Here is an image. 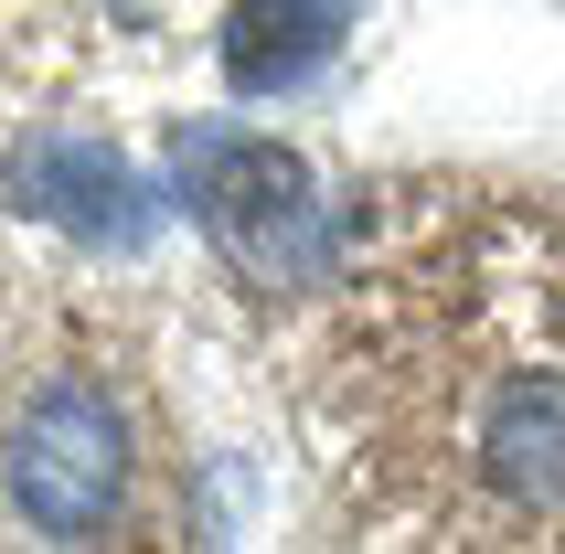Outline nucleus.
Returning a JSON list of instances; mask_svg holds the SVG:
<instances>
[{"instance_id": "nucleus-1", "label": "nucleus", "mask_w": 565, "mask_h": 554, "mask_svg": "<svg viewBox=\"0 0 565 554\" xmlns=\"http://www.w3.org/2000/svg\"><path fill=\"white\" fill-rule=\"evenodd\" d=\"M352 395L448 533H565V246L406 235L352 288Z\"/></svg>"}, {"instance_id": "nucleus-2", "label": "nucleus", "mask_w": 565, "mask_h": 554, "mask_svg": "<svg viewBox=\"0 0 565 554\" xmlns=\"http://www.w3.org/2000/svg\"><path fill=\"white\" fill-rule=\"evenodd\" d=\"M171 203L246 277H267V288H310L331 267V214H320V182L288 139H256V128H224V118H182L171 128Z\"/></svg>"}, {"instance_id": "nucleus-3", "label": "nucleus", "mask_w": 565, "mask_h": 554, "mask_svg": "<svg viewBox=\"0 0 565 554\" xmlns=\"http://www.w3.org/2000/svg\"><path fill=\"white\" fill-rule=\"evenodd\" d=\"M0 491L22 512L32 533H107L128 512V416L107 384L86 373H54V384H32L11 405V427H0Z\"/></svg>"}, {"instance_id": "nucleus-5", "label": "nucleus", "mask_w": 565, "mask_h": 554, "mask_svg": "<svg viewBox=\"0 0 565 554\" xmlns=\"http://www.w3.org/2000/svg\"><path fill=\"white\" fill-rule=\"evenodd\" d=\"M214 54H224L235 96H299L320 64L342 54V0H235Z\"/></svg>"}, {"instance_id": "nucleus-4", "label": "nucleus", "mask_w": 565, "mask_h": 554, "mask_svg": "<svg viewBox=\"0 0 565 554\" xmlns=\"http://www.w3.org/2000/svg\"><path fill=\"white\" fill-rule=\"evenodd\" d=\"M0 192H11L22 224L75 235V246H107V256L139 246L160 224V182L128 150H107V139H22L11 171H0Z\"/></svg>"}]
</instances>
